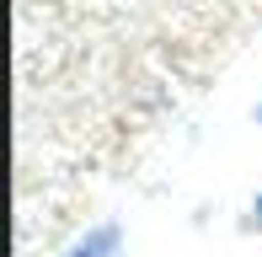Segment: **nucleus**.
I'll list each match as a JSON object with an SVG mask.
<instances>
[{
  "instance_id": "7ed1b4c3",
  "label": "nucleus",
  "mask_w": 262,
  "mask_h": 257,
  "mask_svg": "<svg viewBox=\"0 0 262 257\" xmlns=\"http://www.w3.org/2000/svg\"><path fill=\"white\" fill-rule=\"evenodd\" d=\"M257 123H262V97H257Z\"/></svg>"
},
{
  "instance_id": "f03ea898",
  "label": "nucleus",
  "mask_w": 262,
  "mask_h": 257,
  "mask_svg": "<svg viewBox=\"0 0 262 257\" xmlns=\"http://www.w3.org/2000/svg\"><path fill=\"white\" fill-rule=\"evenodd\" d=\"M246 230H262V188H257V198H252V215H246Z\"/></svg>"
},
{
  "instance_id": "f257e3e1",
  "label": "nucleus",
  "mask_w": 262,
  "mask_h": 257,
  "mask_svg": "<svg viewBox=\"0 0 262 257\" xmlns=\"http://www.w3.org/2000/svg\"><path fill=\"white\" fill-rule=\"evenodd\" d=\"M118 247H123V230L113 220H102V225H86L59 257H118Z\"/></svg>"
}]
</instances>
